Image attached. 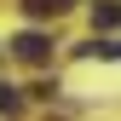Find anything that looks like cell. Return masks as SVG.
Segmentation results:
<instances>
[{
  "instance_id": "cell-5",
  "label": "cell",
  "mask_w": 121,
  "mask_h": 121,
  "mask_svg": "<svg viewBox=\"0 0 121 121\" xmlns=\"http://www.w3.org/2000/svg\"><path fill=\"white\" fill-rule=\"evenodd\" d=\"M23 110V92H17V86H6V81H0V115H17Z\"/></svg>"
},
{
  "instance_id": "cell-2",
  "label": "cell",
  "mask_w": 121,
  "mask_h": 121,
  "mask_svg": "<svg viewBox=\"0 0 121 121\" xmlns=\"http://www.w3.org/2000/svg\"><path fill=\"white\" fill-rule=\"evenodd\" d=\"M75 0H23V12L29 17H58V12H69Z\"/></svg>"
},
{
  "instance_id": "cell-1",
  "label": "cell",
  "mask_w": 121,
  "mask_h": 121,
  "mask_svg": "<svg viewBox=\"0 0 121 121\" xmlns=\"http://www.w3.org/2000/svg\"><path fill=\"white\" fill-rule=\"evenodd\" d=\"M12 52H17L23 64H46V58H52V40L40 35V29H23V35L12 40Z\"/></svg>"
},
{
  "instance_id": "cell-3",
  "label": "cell",
  "mask_w": 121,
  "mask_h": 121,
  "mask_svg": "<svg viewBox=\"0 0 121 121\" xmlns=\"http://www.w3.org/2000/svg\"><path fill=\"white\" fill-rule=\"evenodd\" d=\"M115 17H121V6H115V0H98V6H92V23L104 29V35H115Z\"/></svg>"
},
{
  "instance_id": "cell-4",
  "label": "cell",
  "mask_w": 121,
  "mask_h": 121,
  "mask_svg": "<svg viewBox=\"0 0 121 121\" xmlns=\"http://www.w3.org/2000/svg\"><path fill=\"white\" fill-rule=\"evenodd\" d=\"M115 35H104V40H86V46H81V58H104V64H115Z\"/></svg>"
}]
</instances>
